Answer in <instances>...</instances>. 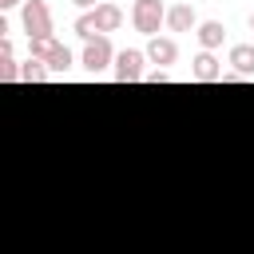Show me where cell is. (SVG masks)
<instances>
[{
  "label": "cell",
  "mask_w": 254,
  "mask_h": 254,
  "mask_svg": "<svg viewBox=\"0 0 254 254\" xmlns=\"http://www.w3.org/2000/svg\"><path fill=\"white\" fill-rule=\"evenodd\" d=\"M143 83H167V71H163V67H155V71H147V75H143Z\"/></svg>",
  "instance_id": "9a60e30c"
},
{
  "label": "cell",
  "mask_w": 254,
  "mask_h": 254,
  "mask_svg": "<svg viewBox=\"0 0 254 254\" xmlns=\"http://www.w3.org/2000/svg\"><path fill=\"white\" fill-rule=\"evenodd\" d=\"M194 36H198L202 52H218V48H222V40H226V28H222L218 20H202V24L194 28Z\"/></svg>",
  "instance_id": "30bf717a"
},
{
  "label": "cell",
  "mask_w": 254,
  "mask_h": 254,
  "mask_svg": "<svg viewBox=\"0 0 254 254\" xmlns=\"http://www.w3.org/2000/svg\"><path fill=\"white\" fill-rule=\"evenodd\" d=\"M44 64H48V71H52V75H67V67H71V52H67V48H64L60 40H56Z\"/></svg>",
  "instance_id": "8fae6325"
},
{
  "label": "cell",
  "mask_w": 254,
  "mask_h": 254,
  "mask_svg": "<svg viewBox=\"0 0 254 254\" xmlns=\"http://www.w3.org/2000/svg\"><path fill=\"white\" fill-rule=\"evenodd\" d=\"M48 75H52L48 64H40V60H32V56L20 64V79H24V83H40V79H48Z\"/></svg>",
  "instance_id": "7c38bea8"
},
{
  "label": "cell",
  "mask_w": 254,
  "mask_h": 254,
  "mask_svg": "<svg viewBox=\"0 0 254 254\" xmlns=\"http://www.w3.org/2000/svg\"><path fill=\"white\" fill-rule=\"evenodd\" d=\"M71 4H75L79 12H91V8H95V4H103V0H71Z\"/></svg>",
  "instance_id": "2e32d148"
},
{
  "label": "cell",
  "mask_w": 254,
  "mask_h": 254,
  "mask_svg": "<svg viewBox=\"0 0 254 254\" xmlns=\"http://www.w3.org/2000/svg\"><path fill=\"white\" fill-rule=\"evenodd\" d=\"M115 48H111V40L107 36H95V40H87L83 44V56H79V64L91 71V75H99V71H107V67H115Z\"/></svg>",
  "instance_id": "3957f363"
},
{
  "label": "cell",
  "mask_w": 254,
  "mask_h": 254,
  "mask_svg": "<svg viewBox=\"0 0 254 254\" xmlns=\"http://www.w3.org/2000/svg\"><path fill=\"white\" fill-rule=\"evenodd\" d=\"M250 28H254V12H250Z\"/></svg>",
  "instance_id": "ac0fdd59"
},
{
  "label": "cell",
  "mask_w": 254,
  "mask_h": 254,
  "mask_svg": "<svg viewBox=\"0 0 254 254\" xmlns=\"http://www.w3.org/2000/svg\"><path fill=\"white\" fill-rule=\"evenodd\" d=\"M131 24H135V32H143L147 40H155L159 28L167 24V4L163 0H135L131 4Z\"/></svg>",
  "instance_id": "6da1fadb"
},
{
  "label": "cell",
  "mask_w": 254,
  "mask_h": 254,
  "mask_svg": "<svg viewBox=\"0 0 254 254\" xmlns=\"http://www.w3.org/2000/svg\"><path fill=\"white\" fill-rule=\"evenodd\" d=\"M20 24H24L28 40H52V32H56V24H52V8H48L44 0H28V4L20 8Z\"/></svg>",
  "instance_id": "7a4b0ae2"
},
{
  "label": "cell",
  "mask_w": 254,
  "mask_h": 254,
  "mask_svg": "<svg viewBox=\"0 0 254 254\" xmlns=\"http://www.w3.org/2000/svg\"><path fill=\"white\" fill-rule=\"evenodd\" d=\"M52 44H56V36H52V40H28V56L44 64V60H48V52H52Z\"/></svg>",
  "instance_id": "5bb4252c"
},
{
  "label": "cell",
  "mask_w": 254,
  "mask_h": 254,
  "mask_svg": "<svg viewBox=\"0 0 254 254\" xmlns=\"http://www.w3.org/2000/svg\"><path fill=\"white\" fill-rule=\"evenodd\" d=\"M91 16H95V24H99V32H103V36H107V32H115V28L123 24V8H119V4H111V0L95 4V8H91Z\"/></svg>",
  "instance_id": "9c48e42d"
},
{
  "label": "cell",
  "mask_w": 254,
  "mask_h": 254,
  "mask_svg": "<svg viewBox=\"0 0 254 254\" xmlns=\"http://www.w3.org/2000/svg\"><path fill=\"white\" fill-rule=\"evenodd\" d=\"M167 28H171V32H194V28H198L194 8H190V4H171V8H167Z\"/></svg>",
  "instance_id": "ba28073f"
},
{
  "label": "cell",
  "mask_w": 254,
  "mask_h": 254,
  "mask_svg": "<svg viewBox=\"0 0 254 254\" xmlns=\"http://www.w3.org/2000/svg\"><path fill=\"white\" fill-rule=\"evenodd\" d=\"M75 36H79V40H83V44H87V40H95V36H103V32H99V24H95V16H91V12H79V16H75Z\"/></svg>",
  "instance_id": "4fadbf2b"
},
{
  "label": "cell",
  "mask_w": 254,
  "mask_h": 254,
  "mask_svg": "<svg viewBox=\"0 0 254 254\" xmlns=\"http://www.w3.org/2000/svg\"><path fill=\"white\" fill-rule=\"evenodd\" d=\"M190 75H194L198 83H214V79H222V60H218L214 52H198V56L190 60Z\"/></svg>",
  "instance_id": "8992f818"
},
{
  "label": "cell",
  "mask_w": 254,
  "mask_h": 254,
  "mask_svg": "<svg viewBox=\"0 0 254 254\" xmlns=\"http://www.w3.org/2000/svg\"><path fill=\"white\" fill-rule=\"evenodd\" d=\"M143 64H147V52H139V48H123V52L115 56V79H119V83H139V79L147 75Z\"/></svg>",
  "instance_id": "277c9868"
},
{
  "label": "cell",
  "mask_w": 254,
  "mask_h": 254,
  "mask_svg": "<svg viewBox=\"0 0 254 254\" xmlns=\"http://www.w3.org/2000/svg\"><path fill=\"white\" fill-rule=\"evenodd\" d=\"M230 71H238L242 79H254V44H234L230 56H226Z\"/></svg>",
  "instance_id": "52a82bcc"
},
{
  "label": "cell",
  "mask_w": 254,
  "mask_h": 254,
  "mask_svg": "<svg viewBox=\"0 0 254 254\" xmlns=\"http://www.w3.org/2000/svg\"><path fill=\"white\" fill-rule=\"evenodd\" d=\"M28 0H0V8H24Z\"/></svg>",
  "instance_id": "e0dca14e"
},
{
  "label": "cell",
  "mask_w": 254,
  "mask_h": 254,
  "mask_svg": "<svg viewBox=\"0 0 254 254\" xmlns=\"http://www.w3.org/2000/svg\"><path fill=\"white\" fill-rule=\"evenodd\" d=\"M147 60L159 64V67L167 71V67L179 60V44H175L171 36H155V40H147Z\"/></svg>",
  "instance_id": "5b68a950"
}]
</instances>
